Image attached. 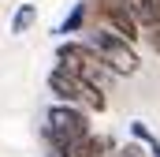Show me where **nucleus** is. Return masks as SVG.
Returning <instances> with one entry per match:
<instances>
[{"mask_svg":"<svg viewBox=\"0 0 160 157\" xmlns=\"http://www.w3.org/2000/svg\"><path fill=\"white\" fill-rule=\"evenodd\" d=\"M89 116L93 112L89 109H78V105H63V101L48 105L45 109V123H41V138H45L48 154L52 157H75L97 135Z\"/></svg>","mask_w":160,"mask_h":157,"instance_id":"1","label":"nucleus"},{"mask_svg":"<svg viewBox=\"0 0 160 157\" xmlns=\"http://www.w3.org/2000/svg\"><path fill=\"white\" fill-rule=\"evenodd\" d=\"M56 64H63L71 75L86 78L89 86H101V90H112L116 82V71L101 60V52L89 45L86 38H67V41H56Z\"/></svg>","mask_w":160,"mask_h":157,"instance_id":"2","label":"nucleus"},{"mask_svg":"<svg viewBox=\"0 0 160 157\" xmlns=\"http://www.w3.org/2000/svg\"><path fill=\"white\" fill-rule=\"evenodd\" d=\"M48 90L56 94V101H63V105H78V109H89V112H108V90H101V86H89L86 78L71 75L63 64H52V71H48Z\"/></svg>","mask_w":160,"mask_h":157,"instance_id":"3","label":"nucleus"},{"mask_svg":"<svg viewBox=\"0 0 160 157\" xmlns=\"http://www.w3.org/2000/svg\"><path fill=\"white\" fill-rule=\"evenodd\" d=\"M86 41L101 52V60H104L119 78H134L138 71H142L138 45L127 41V38H119L116 30H108V26H89V30H86Z\"/></svg>","mask_w":160,"mask_h":157,"instance_id":"4","label":"nucleus"},{"mask_svg":"<svg viewBox=\"0 0 160 157\" xmlns=\"http://www.w3.org/2000/svg\"><path fill=\"white\" fill-rule=\"evenodd\" d=\"M89 26H108V30H116L119 38L134 41V45L145 38L130 0H89Z\"/></svg>","mask_w":160,"mask_h":157,"instance_id":"5","label":"nucleus"},{"mask_svg":"<svg viewBox=\"0 0 160 157\" xmlns=\"http://www.w3.org/2000/svg\"><path fill=\"white\" fill-rule=\"evenodd\" d=\"M34 26H38V4H34V0L15 4V11H11V19H8V34H11V38H22V34H30Z\"/></svg>","mask_w":160,"mask_h":157,"instance_id":"6","label":"nucleus"},{"mask_svg":"<svg viewBox=\"0 0 160 157\" xmlns=\"http://www.w3.org/2000/svg\"><path fill=\"white\" fill-rule=\"evenodd\" d=\"M82 30H89V0H78L67 15H63V23L56 26V34L60 41H67L71 34H82Z\"/></svg>","mask_w":160,"mask_h":157,"instance_id":"7","label":"nucleus"},{"mask_svg":"<svg viewBox=\"0 0 160 157\" xmlns=\"http://www.w3.org/2000/svg\"><path fill=\"white\" fill-rule=\"evenodd\" d=\"M127 135H130L134 142H142V146L149 150V157H160V138H157V131H153L145 120H130V123H127Z\"/></svg>","mask_w":160,"mask_h":157,"instance_id":"8","label":"nucleus"},{"mask_svg":"<svg viewBox=\"0 0 160 157\" xmlns=\"http://www.w3.org/2000/svg\"><path fill=\"white\" fill-rule=\"evenodd\" d=\"M112 157H149V150L142 146V142H134V138H127V142H119V150Z\"/></svg>","mask_w":160,"mask_h":157,"instance_id":"9","label":"nucleus"},{"mask_svg":"<svg viewBox=\"0 0 160 157\" xmlns=\"http://www.w3.org/2000/svg\"><path fill=\"white\" fill-rule=\"evenodd\" d=\"M145 49H149V52H153V56H160V26H149V30H145Z\"/></svg>","mask_w":160,"mask_h":157,"instance_id":"10","label":"nucleus"}]
</instances>
